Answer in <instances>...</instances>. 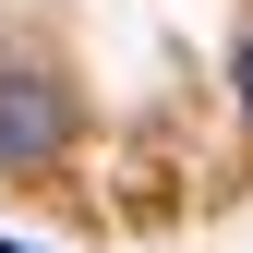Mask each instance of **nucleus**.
I'll return each mask as SVG.
<instances>
[{
  "label": "nucleus",
  "instance_id": "f257e3e1",
  "mask_svg": "<svg viewBox=\"0 0 253 253\" xmlns=\"http://www.w3.org/2000/svg\"><path fill=\"white\" fill-rule=\"evenodd\" d=\"M73 145V84L37 60H0V169H48Z\"/></svg>",
  "mask_w": 253,
  "mask_h": 253
},
{
  "label": "nucleus",
  "instance_id": "f03ea898",
  "mask_svg": "<svg viewBox=\"0 0 253 253\" xmlns=\"http://www.w3.org/2000/svg\"><path fill=\"white\" fill-rule=\"evenodd\" d=\"M229 84H241V121H253V37H241V60H229Z\"/></svg>",
  "mask_w": 253,
  "mask_h": 253
},
{
  "label": "nucleus",
  "instance_id": "7ed1b4c3",
  "mask_svg": "<svg viewBox=\"0 0 253 253\" xmlns=\"http://www.w3.org/2000/svg\"><path fill=\"white\" fill-rule=\"evenodd\" d=\"M0 253H37V241H12V229H0Z\"/></svg>",
  "mask_w": 253,
  "mask_h": 253
}]
</instances>
